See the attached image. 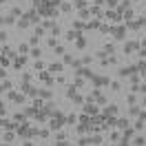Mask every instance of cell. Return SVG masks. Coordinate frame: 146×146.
<instances>
[{
    "mask_svg": "<svg viewBox=\"0 0 146 146\" xmlns=\"http://www.w3.org/2000/svg\"><path fill=\"white\" fill-rule=\"evenodd\" d=\"M27 27H29V20H27V18H22V20L18 22V29H27Z\"/></svg>",
    "mask_w": 146,
    "mask_h": 146,
    "instance_id": "obj_15",
    "label": "cell"
},
{
    "mask_svg": "<svg viewBox=\"0 0 146 146\" xmlns=\"http://www.w3.org/2000/svg\"><path fill=\"white\" fill-rule=\"evenodd\" d=\"M25 146H33V144H31V142H25Z\"/></svg>",
    "mask_w": 146,
    "mask_h": 146,
    "instance_id": "obj_35",
    "label": "cell"
},
{
    "mask_svg": "<svg viewBox=\"0 0 146 146\" xmlns=\"http://www.w3.org/2000/svg\"><path fill=\"white\" fill-rule=\"evenodd\" d=\"M142 111H139V106H131V115H139Z\"/></svg>",
    "mask_w": 146,
    "mask_h": 146,
    "instance_id": "obj_24",
    "label": "cell"
},
{
    "mask_svg": "<svg viewBox=\"0 0 146 146\" xmlns=\"http://www.w3.org/2000/svg\"><path fill=\"white\" fill-rule=\"evenodd\" d=\"M135 71H137V66H122L119 69V78H131Z\"/></svg>",
    "mask_w": 146,
    "mask_h": 146,
    "instance_id": "obj_3",
    "label": "cell"
},
{
    "mask_svg": "<svg viewBox=\"0 0 146 146\" xmlns=\"http://www.w3.org/2000/svg\"><path fill=\"white\" fill-rule=\"evenodd\" d=\"M113 51H115V46H113V44H106V46H104V53H113Z\"/></svg>",
    "mask_w": 146,
    "mask_h": 146,
    "instance_id": "obj_22",
    "label": "cell"
},
{
    "mask_svg": "<svg viewBox=\"0 0 146 146\" xmlns=\"http://www.w3.org/2000/svg\"><path fill=\"white\" fill-rule=\"evenodd\" d=\"M137 49H139V42L133 40V42H126V44H124V53H133V51H137Z\"/></svg>",
    "mask_w": 146,
    "mask_h": 146,
    "instance_id": "obj_4",
    "label": "cell"
},
{
    "mask_svg": "<svg viewBox=\"0 0 146 146\" xmlns=\"http://www.w3.org/2000/svg\"><path fill=\"white\" fill-rule=\"evenodd\" d=\"M104 115H111V117H115V115H117V106H115V104L106 106V109H104Z\"/></svg>",
    "mask_w": 146,
    "mask_h": 146,
    "instance_id": "obj_6",
    "label": "cell"
},
{
    "mask_svg": "<svg viewBox=\"0 0 146 146\" xmlns=\"http://www.w3.org/2000/svg\"><path fill=\"white\" fill-rule=\"evenodd\" d=\"M25 62H27V58H18V60H16V66H25Z\"/></svg>",
    "mask_w": 146,
    "mask_h": 146,
    "instance_id": "obj_23",
    "label": "cell"
},
{
    "mask_svg": "<svg viewBox=\"0 0 146 146\" xmlns=\"http://www.w3.org/2000/svg\"><path fill=\"white\" fill-rule=\"evenodd\" d=\"M106 18H113V22L119 18V11H106Z\"/></svg>",
    "mask_w": 146,
    "mask_h": 146,
    "instance_id": "obj_13",
    "label": "cell"
},
{
    "mask_svg": "<svg viewBox=\"0 0 146 146\" xmlns=\"http://www.w3.org/2000/svg\"><path fill=\"white\" fill-rule=\"evenodd\" d=\"M84 5H86V0H75V7L78 9H84Z\"/></svg>",
    "mask_w": 146,
    "mask_h": 146,
    "instance_id": "obj_20",
    "label": "cell"
},
{
    "mask_svg": "<svg viewBox=\"0 0 146 146\" xmlns=\"http://www.w3.org/2000/svg\"><path fill=\"white\" fill-rule=\"evenodd\" d=\"M62 69H64V64H51V66H49V71H58V73H60V71H62Z\"/></svg>",
    "mask_w": 146,
    "mask_h": 146,
    "instance_id": "obj_12",
    "label": "cell"
},
{
    "mask_svg": "<svg viewBox=\"0 0 146 146\" xmlns=\"http://www.w3.org/2000/svg\"><path fill=\"white\" fill-rule=\"evenodd\" d=\"M119 146H133V144H131V142H128L126 137H122V142H119Z\"/></svg>",
    "mask_w": 146,
    "mask_h": 146,
    "instance_id": "obj_29",
    "label": "cell"
},
{
    "mask_svg": "<svg viewBox=\"0 0 146 146\" xmlns=\"http://www.w3.org/2000/svg\"><path fill=\"white\" fill-rule=\"evenodd\" d=\"M64 122H66V119H64V115L60 113V111H55V117L51 119V128L55 131V128H60V126H62Z\"/></svg>",
    "mask_w": 146,
    "mask_h": 146,
    "instance_id": "obj_1",
    "label": "cell"
},
{
    "mask_svg": "<svg viewBox=\"0 0 146 146\" xmlns=\"http://www.w3.org/2000/svg\"><path fill=\"white\" fill-rule=\"evenodd\" d=\"M29 53L33 55V58H40V55H42V51H40V49H31V51H29Z\"/></svg>",
    "mask_w": 146,
    "mask_h": 146,
    "instance_id": "obj_19",
    "label": "cell"
},
{
    "mask_svg": "<svg viewBox=\"0 0 146 146\" xmlns=\"http://www.w3.org/2000/svg\"><path fill=\"white\" fill-rule=\"evenodd\" d=\"M111 33H113V38H115V40H122V38H124V33H126V25H119V27L111 29Z\"/></svg>",
    "mask_w": 146,
    "mask_h": 146,
    "instance_id": "obj_2",
    "label": "cell"
},
{
    "mask_svg": "<svg viewBox=\"0 0 146 146\" xmlns=\"http://www.w3.org/2000/svg\"><path fill=\"white\" fill-rule=\"evenodd\" d=\"M84 113H91V115H95V113H98V106H95L93 102H89V104H84Z\"/></svg>",
    "mask_w": 146,
    "mask_h": 146,
    "instance_id": "obj_7",
    "label": "cell"
},
{
    "mask_svg": "<svg viewBox=\"0 0 146 146\" xmlns=\"http://www.w3.org/2000/svg\"><path fill=\"white\" fill-rule=\"evenodd\" d=\"M75 46H78V49H84V46H86V40H84V38H78V40H75Z\"/></svg>",
    "mask_w": 146,
    "mask_h": 146,
    "instance_id": "obj_14",
    "label": "cell"
},
{
    "mask_svg": "<svg viewBox=\"0 0 146 146\" xmlns=\"http://www.w3.org/2000/svg\"><path fill=\"white\" fill-rule=\"evenodd\" d=\"M38 95H40V98H44V100H51V91H49V89H42V91H38Z\"/></svg>",
    "mask_w": 146,
    "mask_h": 146,
    "instance_id": "obj_10",
    "label": "cell"
},
{
    "mask_svg": "<svg viewBox=\"0 0 146 146\" xmlns=\"http://www.w3.org/2000/svg\"><path fill=\"white\" fill-rule=\"evenodd\" d=\"M58 146H69V144H66V142H64V139H62V142H60V144H58Z\"/></svg>",
    "mask_w": 146,
    "mask_h": 146,
    "instance_id": "obj_34",
    "label": "cell"
},
{
    "mask_svg": "<svg viewBox=\"0 0 146 146\" xmlns=\"http://www.w3.org/2000/svg\"><path fill=\"white\" fill-rule=\"evenodd\" d=\"M49 46H53V49H55V46H58V40H55V38H49Z\"/></svg>",
    "mask_w": 146,
    "mask_h": 146,
    "instance_id": "obj_27",
    "label": "cell"
},
{
    "mask_svg": "<svg viewBox=\"0 0 146 146\" xmlns=\"http://www.w3.org/2000/svg\"><path fill=\"white\" fill-rule=\"evenodd\" d=\"M104 2H106L109 7H117V0H104Z\"/></svg>",
    "mask_w": 146,
    "mask_h": 146,
    "instance_id": "obj_30",
    "label": "cell"
},
{
    "mask_svg": "<svg viewBox=\"0 0 146 146\" xmlns=\"http://www.w3.org/2000/svg\"><path fill=\"white\" fill-rule=\"evenodd\" d=\"M93 144H102V135H93V137H89Z\"/></svg>",
    "mask_w": 146,
    "mask_h": 146,
    "instance_id": "obj_16",
    "label": "cell"
},
{
    "mask_svg": "<svg viewBox=\"0 0 146 146\" xmlns=\"http://www.w3.org/2000/svg\"><path fill=\"white\" fill-rule=\"evenodd\" d=\"M115 124H117V128H122V131H124V128H128V119H115Z\"/></svg>",
    "mask_w": 146,
    "mask_h": 146,
    "instance_id": "obj_9",
    "label": "cell"
},
{
    "mask_svg": "<svg viewBox=\"0 0 146 146\" xmlns=\"http://www.w3.org/2000/svg\"><path fill=\"white\" fill-rule=\"evenodd\" d=\"M11 16H13V18H16V16H22V11H20L18 7H13V9H11Z\"/></svg>",
    "mask_w": 146,
    "mask_h": 146,
    "instance_id": "obj_21",
    "label": "cell"
},
{
    "mask_svg": "<svg viewBox=\"0 0 146 146\" xmlns=\"http://www.w3.org/2000/svg\"><path fill=\"white\" fill-rule=\"evenodd\" d=\"M137 91H139V93H146V84H142V86H137Z\"/></svg>",
    "mask_w": 146,
    "mask_h": 146,
    "instance_id": "obj_33",
    "label": "cell"
},
{
    "mask_svg": "<svg viewBox=\"0 0 146 146\" xmlns=\"http://www.w3.org/2000/svg\"><path fill=\"white\" fill-rule=\"evenodd\" d=\"M78 38H82V33H80V31H69V33H66V40H69V42H73V40H78Z\"/></svg>",
    "mask_w": 146,
    "mask_h": 146,
    "instance_id": "obj_8",
    "label": "cell"
},
{
    "mask_svg": "<svg viewBox=\"0 0 146 146\" xmlns=\"http://www.w3.org/2000/svg\"><path fill=\"white\" fill-rule=\"evenodd\" d=\"M91 62H93L91 55H84V58H82V64H91Z\"/></svg>",
    "mask_w": 146,
    "mask_h": 146,
    "instance_id": "obj_25",
    "label": "cell"
},
{
    "mask_svg": "<svg viewBox=\"0 0 146 146\" xmlns=\"http://www.w3.org/2000/svg\"><path fill=\"white\" fill-rule=\"evenodd\" d=\"M36 36H38V38L44 36V27H38V29H36Z\"/></svg>",
    "mask_w": 146,
    "mask_h": 146,
    "instance_id": "obj_26",
    "label": "cell"
},
{
    "mask_svg": "<svg viewBox=\"0 0 146 146\" xmlns=\"http://www.w3.org/2000/svg\"><path fill=\"white\" fill-rule=\"evenodd\" d=\"M100 31H102V33H106V31H111V27H109V25H102Z\"/></svg>",
    "mask_w": 146,
    "mask_h": 146,
    "instance_id": "obj_31",
    "label": "cell"
},
{
    "mask_svg": "<svg viewBox=\"0 0 146 146\" xmlns=\"http://www.w3.org/2000/svg\"><path fill=\"white\" fill-rule=\"evenodd\" d=\"M2 2H5V0H0V5H2Z\"/></svg>",
    "mask_w": 146,
    "mask_h": 146,
    "instance_id": "obj_37",
    "label": "cell"
},
{
    "mask_svg": "<svg viewBox=\"0 0 146 146\" xmlns=\"http://www.w3.org/2000/svg\"><path fill=\"white\" fill-rule=\"evenodd\" d=\"M5 40H7V33H5V31H0V42H5Z\"/></svg>",
    "mask_w": 146,
    "mask_h": 146,
    "instance_id": "obj_32",
    "label": "cell"
},
{
    "mask_svg": "<svg viewBox=\"0 0 146 146\" xmlns=\"http://www.w3.org/2000/svg\"><path fill=\"white\" fill-rule=\"evenodd\" d=\"M133 144H135V146H144V144H146V139H144L142 135H137L135 139H133Z\"/></svg>",
    "mask_w": 146,
    "mask_h": 146,
    "instance_id": "obj_11",
    "label": "cell"
},
{
    "mask_svg": "<svg viewBox=\"0 0 146 146\" xmlns=\"http://www.w3.org/2000/svg\"><path fill=\"white\" fill-rule=\"evenodd\" d=\"M66 122H69V124H75V122H78V117H75V115H69V117H66Z\"/></svg>",
    "mask_w": 146,
    "mask_h": 146,
    "instance_id": "obj_28",
    "label": "cell"
},
{
    "mask_svg": "<svg viewBox=\"0 0 146 146\" xmlns=\"http://www.w3.org/2000/svg\"><path fill=\"white\" fill-rule=\"evenodd\" d=\"M144 25H146V22H144V20H142V18H137L135 22H126V27L135 29V31H137V29H142V27H144Z\"/></svg>",
    "mask_w": 146,
    "mask_h": 146,
    "instance_id": "obj_5",
    "label": "cell"
},
{
    "mask_svg": "<svg viewBox=\"0 0 146 146\" xmlns=\"http://www.w3.org/2000/svg\"><path fill=\"white\" fill-rule=\"evenodd\" d=\"M9 89H11L9 82H2V84H0V93H2V91H9Z\"/></svg>",
    "mask_w": 146,
    "mask_h": 146,
    "instance_id": "obj_17",
    "label": "cell"
},
{
    "mask_svg": "<svg viewBox=\"0 0 146 146\" xmlns=\"http://www.w3.org/2000/svg\"><path fill=\"white\" fill-rule=\"evenodd\" d=\"M60 7H62V11H64V13H69V11H71V5H69V2H62Z\"/></svg>",
    "mask_w": 146,
    "mask_h": 146,
    "instance_id": "obj_18",
    "label": "cell"
},
{
    "mask_svg": "<svg viewBox=\"0 0 146 146\" xmlns=\"http://www.w3.org/2000/svg\"><path fill=\"white\" fill-rule=\"evenodd\" d=\"M142 44H144V46H146V40H144V42H142Z\"/></svg>",
    "mask_w": 146,
    "mask_h": 146,
    "instance_id": "obj_36",
    "label": "cell"
}]
</instances>
